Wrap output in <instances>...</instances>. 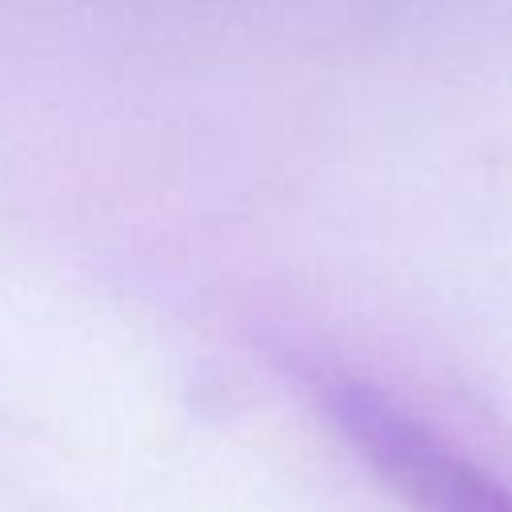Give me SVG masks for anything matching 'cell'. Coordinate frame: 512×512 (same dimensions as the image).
I'll return each instance as SVG.
<instances>
[{
  "label": "cell",
  "mask_w": 512,
  "mask_h": 512,
  "mask_svg": "<svg viewBox=\"0 0 512 512\" xmlns=\"http://www.w3.org/2000/svg\"><path fill=\"white\" fill-rule=\"evenodd\" d=\"M324 408L368 472L412 512H512V488L388 392L332 376L324 380Z\"/></svg>",
  "instance_id": "cell-1"
}]
</instances>
